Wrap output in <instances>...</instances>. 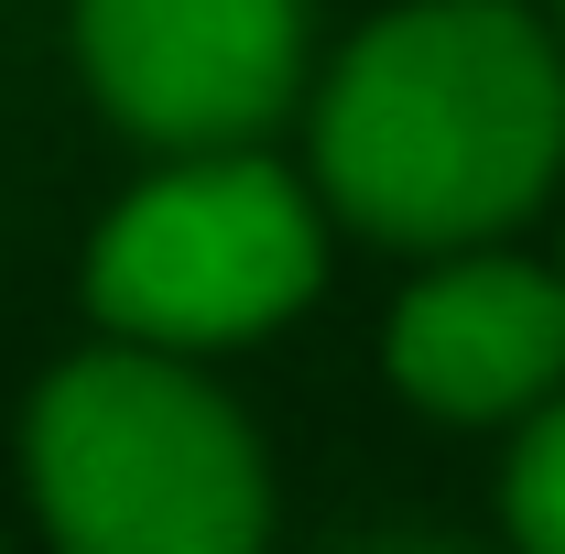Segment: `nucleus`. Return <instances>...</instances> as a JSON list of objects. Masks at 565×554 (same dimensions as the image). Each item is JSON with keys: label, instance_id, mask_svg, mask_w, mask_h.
Wrapping results in <instances>:
<instances>
[{"label": "nucleus", "instance_id": "obj_1", "mask_svg": "<svg viewBox=\"0 0 565 554\" xmlns=\"http://www.w3.org/2000/svg\"><path fill=\"white\" fill-rule=\"evenodd\" d=\"M565 163V44L511 0H414L370 22L316 98V185L359 239L479 251Z\"/></svg>", "mask_w": 565, "mask_h": 554}, {"label": "nucleus", "instance_id": "obj_2", "mask_svg": "<svg viewBox=\"0 0 565 554\" xmlns=\"http://www.w3.org/2000/svg\"><path fill=\"white\" fill-rule=\"evenodd\" d=\"M22 479L55 554H262L273 468L174 348H87L22 414Z\"/></svg>", "mask_w": 565, "mask_h": 554}, {"label": "nucleus", "instance_id": "obj_3", "mask_svg": "<svg viewBox=\"0 0 565 554\" xmlns=\"http://www.w3.org/2000/svg\"><path fill=\"white\" fill-rule=\"evenodd\" d=\"M327 273L316 196L262 152H185L120 196L87 251V305L131 348H239L282 327Z\"/></svg>", "mask_w": 565, "mask_h": 554}, {"label": "nucleus", "instance_id": "obj_4", "mask_svg": "<svg viewBox=\"0 0 565 554\" xmlns=\"http://www.w3.org/2000/svg\"><path fill=\"white\" fill-rule=\"evenodd\" d=\"M76 66L152 152H250L305 87V0H76Z\"/></svg>", "mask_w": 565, "mask_h": 554}, {"label": "nucleus", "instance_id": "obj_5", "mask_svg": "<svg viewBox=\"0 0 565 554\" xmlns=\"http://www.w3.org/2000/svg\"><path fill=\"white\" fill-rule=\"evenodd\" d=\"M392 392L435 424H511L565 381V273L511 251H457L392 305L381 327Z\"/></svg>", "mask_w": 565, "mask_h": 554}, {"label": "nucleus", "instance_id": "obj_6", "mask_svg": "<svg viewBox=\"0 0 565 554\" xmlns=\"http://www.w3.org/2000/svg\"><path fill=\"white\" fill-rule=\"evenodd\" d=\"M500 511H511L522 554H565V392L533 403L522 446H511V479H500Z\"/></svg>", "mask_w": 565, "mask_h": 554}, {"label": "nucleus", "instance_id": "obj_7", "mask_svg": "<svg viewBox=\"0 0 565 554\" xmlns=\"http://www.w3.org/2000/svg\"><path fill=\"white\" fill-rule=\"evenodd\" d=\"M349 554H457V544H403V533H381V544H349Z\"/></svg>", "mask_w": 565, "mask_h": 554}, {"label": "nucleus", "instance_id": "obj_8", "mask_svg": "<svg viewBox=\"0 0 565 554\" xmlns=\"http://www.w3.org/2000/svg\"><path fill=\"white\" fill-rule=\"evenodd\" d=\"M555 44H565V0H555Z\"/></svg>", "mask_w": 565, "mask_h": 554}]
</instances>
